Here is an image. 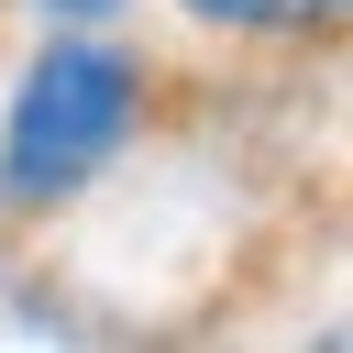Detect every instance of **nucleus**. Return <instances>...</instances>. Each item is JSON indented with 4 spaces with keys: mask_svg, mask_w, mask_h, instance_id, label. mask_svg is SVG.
Here are the masks:
<instances>
[{
    "mask_svg": "<svg viewBox=\"0 0 353 353\" xmlns=\"http://www.w3.org/2000/svg\"><path fill=\"white\" fill-rule=\"evenodd\" d=\"M132 121V66L99 44H44L22 99H11V143H0V188L11 199H55L77 188Z\"/></svg>",
    "mask_w": 353,
    "mask_h": 353,
    "instance_id": "1",
    "label": "nucleus"
},
{
    "mask_svg": "<svg viewBox=\"0 0 353 353\" xmlns=\"http://www.w3.org/2000/svg\"><path fill=\"white\" fill-rule=\"evenodd\" d=\"M210 22H243V33H298V22H331L342 0H188Z\"/></svg>",
    "mask_w": 353,
    "mask_h": 353,
    "instance_id": "2",
    "label": "nucleus"
},
{
    "mask_svg": "<svg viewBox=\"0 0 353 353\" xmlns=\"http://www.w3.org/2000/svg\"><path fill=\"white\" fill-rule=\"evenodd\" d=\"M77 11H99V0H77Z\"/></svg>",
    "mask_w": 353,
    "mask_h": 353,
    "instance_id": "3",
    "label": "nucleus"
}]
</instances>
